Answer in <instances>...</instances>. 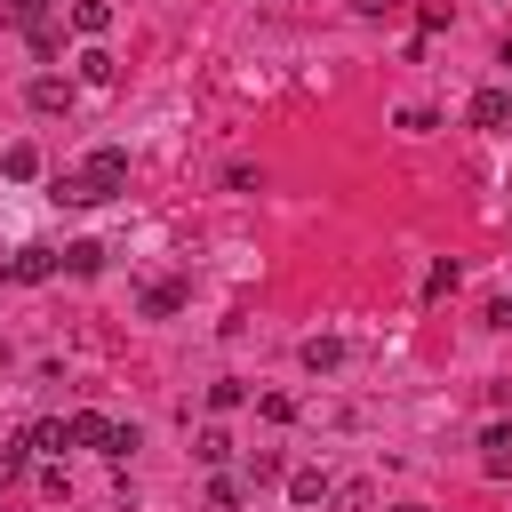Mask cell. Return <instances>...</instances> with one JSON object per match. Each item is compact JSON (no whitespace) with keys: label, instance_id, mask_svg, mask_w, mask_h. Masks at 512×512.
<instances>
[{"label":"cell","instance_id":"11","mask_svg":"<svg viewBox=\"0 0 512 512\" xmlns=\"http://www.w3.org/2000/svg\"><path fill=\"white\" fill-rule=\"evenodd\" d=\"M64 272H72V280H96V272H104V248H96V240H72V248H64Z\"/></svg>","mask_w":512,"mask_h":512},{"label":"cell","instance_id":"18","mask_svg":"<svg viewBox=\"0 0 512 512\" xmlns=\"http://www.w3.org/2000/svg\"><path fill=\"white\" fill-rule=\"evenodd\" d=\"M136 448H144V432H136V424H112V440H104V456H112V464H128Z\"/></svg>","mask_w":512,"mask_h":512},{"label":"cell","instance_id":"13","mask_svg":"<svg viewBox=\"0 0 512 512\" xmlns=\"http://www.w3.org/2000/svg\"><path fill=\"white\" fill-rule=\"evenodd\" d=\"M24 464H32V432L0 440V488H8V480H24Z\"/></svg>","mask_w":512,"mask_h":512},{"label":"cell","instance_id":"5","mask_svg":"<svg viewBox=\"0 0 512 512\" xmlns=\"http://www.w3.org/2000/svg\"><path fill=\"white\" fill-rule=\"evenodd\" d=\"M24 48H32L40 64H56V56H64V24H56V16H32V24H24Z\"/></svg>","mask_w":512,"mask_h":512},{"label":"cell","instance_id":"7","mask_svg":"<svg viewBox=\"0 0 512 512\" xmlns=\"http://www.w3.org/2000/svg\"><path fill=\"white\" fill-rule=\"evenodd\" d=\"M288 496H296V504H328V496H336V480H328L320 464H296V472H288Z\"/></svg>","mask_w":512,"mask_h":512},{"label":"cell","instance_id":"26","mask_svg":"<svg viewBox=\"0 0 512 512\" xmlns=\"http://www.w3.org/2000/svg\"><path fill=\"white\" fill-rule=\"evenodd\" d=\"M392 512H432V504H392Z\"/></svg>","mask_w":512,"mask_h":512},{"label":"cell","instance_id":"17","mask_svg":"<svg viewBox=\"0 0 512 512\" xmlns=\"http://www.w3.org/2000/svg\"><path fill=\"white\" fill-rule=\"evenodd\" d=\"M328 504H336V512H376V488H368V480H344Z\"/></svg>","mask_w":512,"mask_h":512},{"label":"cell","instance_id":"21","mask_svg":"<svg viewBox=\"0 0 512 512\" xmlns=\"http://www.w3.org/2000/svg\"><path fill=\"white\" fill-rule=\"evenodd\" d=\"M248 480H256V488L280 480V456H272V448H248Z\"/></svg>","mask_w":512,"mask_h":512},{"label":"cell","instance_id":"20","mask_svg":"<svg viewBox=\"0 0 512 512\" xmlns=\"http://www.w3.org/2000/svg\"><path fill=\"white\" fill-rule=\"evenodd\" d=\"M456 280H464V272H456V256H440V264H432V272H424V296H448V288H456Z\"/></svg>","mask_w":512,"mask_h":512},{"label":"cell","instance_id":"23","mask_svg":"<svg viewBox=\"0 0 512 512\" xmlns=\"http://www.w3.org/2000/svg\"><path fill=\"white\" fill-rule=\"evenodd\" d=\"M256 408H264V416H272V424H296V400H288V392H264V400H256Z\"/></svg>","mask_w":512,"mask_h":512},{"label":"cell","instance_id":"15","mask_svg":"<svg viewBox=\"0 0 512 512\" xmlns=\"http://www.w3.org/2000/svg\"><path fill=\"white\" fill-rule=\"evenodd\" d=\"M104 440H112V424H104L96 408H80V416H72V448H104Z\"/></svg>","mask_w":512,"mask_h":512},{"label":"cell","instance_id":"16","mask_svg":"<svg viewBox=\"0 0 512 512\" xmlns=\"http://www.w3.org/2000/svg\"><path fill=\"white\" fill-rule=\"evenodd\" d=\"M240 400H248V384H240V376H216V384H208V408H216V416H232Z\"/></svg>","mask_w":512,"mask_h":512},{"label":"cell","instance_id":"4","mask_svg":"<svg viewBox=\"0 0 512 512\" xmlns=\"http://www.w3.org/2000/svg\"><path fill=\"white\" fill-rule=\"evenodd\" d=\"M464 120H472V128H504V120H512V88H480V96L464 104Z\"/></svg>","mask_w":512,"mask_h":512},{"label":"cell","instance_id":"8","mask_svg":"<svg viewBox=\"0 0 512 512\" xmlns=\"http://www.w3.org/2000/svg\"><path fill=\"white\" fill-rule=\"evenodd\" d=\"M72 32L80 40H104L112 32V0H72Z\"/></svg>","mask_w":512,"mask_h":512},{"label":"cell","instance_id":"24","mask_svg":"<svg viewBox=\"0 0 512 512\" xmlns=\"http://www.w3.org/2000/svg\"><path fill=\"white\" fill-rule=\"evenodd\" d=\"M240 504V480H208V512H232Z\"/></svg>","mask_w":512,"mask_h":512},{"label":"cell","instance_id":"22","mask_svg":"<svg viewBox=\"0 0 512 512\" xmlns=\"http://www.w3.org/2000/svg\"><path fill=\"white\" fill-rule=\"evenodd\" d=\"M0 16H8V24H16V32H24V24H32V16H48V0H0Z\"/></svg>","mask_w":512,"mask_h":512},{"label":"cell","instance_id":"12","mask_svg":"<svg viewBox=\"0 0 512 512\" xmlns=\"http://www.w3.org/2000/svg\"><path fill=\"white\" fill-rule=\"evenodd\" d=\"M32 448L64 456V448H72V416H40V424H32Z\"/></svg>","mask_w":512,"mask_h":512},{"label":"cell","instance_id":"19","mask_svg":"<svg viewBox=\"0 0 512 512\" xmlns=\"http://www.w3.org/2000/svg\"><path fill=\"white\" fill-rule=\"evenodd\" d=\"M192 456H200V464H224V456H232V432H216V424H208V432L192 440Z\"/></svg>","mask_w":512,"mask_h":512},{"label":"cell","instance_id":"14","mask_svg":"<svg viewBox=\"0 0 512 512\" xmlns=\"http://www.w3.org/2000/svg\"><path fill=\"white\" fill-rule=\"evenodd\" d=\"M80 80H88V88H112V80H120V64H112L104 48H80Z\"/></svg>","mask_w":512,"mask_h":512},{"label":"cell","instance_id":"2","mask_svg":"<svg viewBox=\"0 0 512 512\" xmlns=\"http://www.w3.org/2000/svg\"><path fill=\"white\" fill-rule=\"evenodd\" d=\"M56 272H64V256H56V248H40V240H24V248L0 264V280H16V288H40V280H56Z\"/></svg>","mask_w":512,"mask_h":512},{"label":"cell","instance_id":"25","mask_svg":"<svg viewBox=\"0 0 512 512\" xmlns=\"http://www.w3.org/2000/svg\"><path fill=\"white\" fill-rule=\"evenodd\" d=\"M360 16H400V0H352Z\"/></svg>","mask_w":512,"mask_h":512},{"label":"cell","instance_id":"6","mask_svg":"<svg viewBox=\"0 0 512 512\" xmlns=\"http://www.w3.org/2000/svg\"><path fill=\"white\" fill-rule=\"evenodd\" d=\"M296 360H304L312 376H328V368H344V336H304V344H296Z\"/></svg>","mask_w":512,"mask_h":512},{"label":"cell","instance_id":"3","mask_svg":"<svg viewBox=\"0 0 512 512\" xmlns=\"http://www.w3.org/2000/svg\"><path fill=\"white\" fill-rule=\"evenodd\" d=\"M72 96H80V88H72V80H64V72H40V80H32V88H24V104H32V112H40V120H56V112H72Z\"/></svg>","mask_w":512,"mask_h":512},{"label":"cell","instance_id":"1","mask_svg":"<svg viewBox=\"0 0 512 512\" xmlns=\"http://www.w3.org/2000/svg\"><path fill=\"white\" fill-rule=\"evenodd\" d=\"M128 192V152L120 144H96L80 168H56V200L64 208H96V200H120Z\"/></svg>","mask_w":512,"mask_h":512},{"label":"cell","instance_id":"9","mask_svg":"<svg viewBox=\"0 0 512 512\" xmlns=\"http://www.w3.org/2000/svg\"><path fill=\"white\" fill-rule=\"evenodd\" d=\"M136 304H144L152 320H168V312H184V280H152V288H144Z\"/></svg>","mask_w":512,"mask_h":512},{"label":"cell","instance_id":"10","mask_svg":"<svg viewBox=\"0 0 512 512\" xmlns=\"http://www.w3.org/2000/svg\"><path fill=\"white\" fill-rule=\"evenodd\" d=\"M0 176L32 184V176H40V144H8V152H0Z\"/></svg>","mask_w":512,"mask_h":512}]
</instances>
